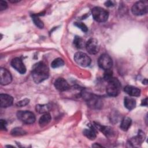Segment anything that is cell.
I'll list each match as a JSON object with an SVG mask.
<instances>
[{"label":"cell","instance_id":"obj_1","mask_svg":"<svg viewBox=\"0 0 148 148\" xmlns=\"http://www.w3.org/2000/svg\"><path fill=\"white\" fill-rule=\"evenodd\" d=\"M32 76L36 83H40L49 77V69L48 66L43 62L35 64L32 71Z\"/></svg>","mask_w":148,"mask_h":148},{"label":"cell","instance_id":"obj_2","mask_svg":"<svg viewBox=\"0 0 148 148\" xmlns=\"http://www.w3.org/2000/svg\"><path fill=\"white\" fill-rule=\"evenodd\" d=\"M121 84L119 80L115 77H112L108 81L106 91L108 95L110 97H116L120 92Z\"/></svg>","mask_w":148,"mask_h":148},{"label":"cell","instance_id":"obj_3","mask_svg":"<svg viewBox=\"0 0 148 148\" xmlns=\"http://www.w3.org/2000/svg\"><path fill=\"white\" fill-rule=\"evenodd\" d=\"M91 13L94 19L100 23L105 22L107 21L109 17L108 12L100 7H95L92 8Z\"/></svg>","mask_w":148,"mask_h":148},{"label":"cell","instance_id":"obj_4","mask_svg":"<svg viewBox=\"0 0 148 148\" xmlns=\"http://www.w3.org/2000/svg\"><path fill=\"white\" fill-rule=\"evenodd\" d=\"M147 2L145 1H139L133 5L131 11L134 15L142 16L147 13Z\"/></svg>","mask_w":148,"mask_h":148},{"label":"cell","instance_id":"obj_5","mask_svg":"<svg viewBox=\"0 0 148 148\" xmlns=\"http://www.w3.org/2000/svg\"><path fill=\"white\" fill-rule=\"evenodd\" d=\"M17 117L21 121L25 124H32L35 121V114L30 111H18L17 113Z\"/></svg>","mask_w":148,"mask_h":148},{"label":"cell","instance_id":"obj_6","mask_svg":"<svg viewBox=\"0 0 148 148\" xmlns=\"http://www.w3.org/2000/svg\"><path fill=\"white\" fill-rule=\"evenodd\" d=\"M75 62L82 67H87L91 64V60L89 56L83 52H77L74 56Z\"/></svg>","mask_w":148,"mask_h":148},{"label":"cell","instance_id":"obj_7","mask_svg":"<svg viewBox=\"0 0 148 148\" xmlns=\"http://www.w3.org/2000/svg\"><path fill=\"white\" fill-rule=\"evenodd\" d=\"M98 62L99 66L105 71L110 69L113 65V61L111 57L106 54H102L99 57Z\"/></svg>","mask_w":148,"mask_h":148},{"label":"cell","instance_id":"obj_8","mask_svg":"<svg viewBox=\"0 0 148 148\" xmlns=\"http://www.w3.org/2000/svg\"><path fill=\"white\" fill-rule=\"evenodd\" d=\"M86 48L87 51L90 54H97L99 50V46L98 40L94 38L90 39L86 43Z\"/></svg>","mask_w":148,"mask_h":148},{"label":"cell","instance_id":"obj_9","mask_svg":"<svg viewBox=\"0 0 148 148\" xmlns=\"http://www.w3.org/2000/svg\"><path fill=\"white\" fill-rule=\"evenodd\" d=\"M12 77L9 71L5 69L1 68L0 70V82L2 85H7L11 83Z\"/></svg>","mask_w":148,"mask_h":148},{"label":"cell","instance_id":"obj_10","mask_svg":"<svg viewBox=\"0 0 148 148\" xmlns=\"http://www.w3.org/2000/svg\"><path fill=\"white\" fill-rule=\"evenodd\" d=\"M12 66L17 72L21 74H24L26 72V68L22 60L19 58H14L11 61Z\"/></svg>","mask_w":148,"mask_h":148},{"label":"cell","instance_id":"obj_11","mask_svg":"<svg viewBox=\"0 0 148 148\" xmlns=\"http://www.w3.org/2000/svg\"><path fill=\"white\" fill-rule=\"evenodd\" d=\"M54 86L60 91H65L69 89L68 83L63 78H58L54 82Z\"/></svg>","mask_w":148,"mask_h":148},{"label":"cell","instance_id":"obj_12","mask_svg":"<svg viewBox=\"0 0 148 148\" xmlns=\"http://www.w3.org/2000/svg\"><path fill=\"white\" fill-rule=\"evenodd\" d=\"M13 98L8 94H1L0 95V105L2 108H7L13 104Z\"/></svg>","mask_w":148,"mask_h":148},{"label":"cell","instance_id":"obj_13","mask_svg":"<svg viewBox=\"0 0 148 148\" xmlns=\"http://www.w3.org/2000/svg\"><path fill=\"white\" fill-rule=\"evenodd\" d=\"M124 91L132 97H138L140 94V90L136 87L127 86L124 88Z\"/></svg>","mask_w":148,"mask_h":148},{"label":"cell","instance_id":"obj_14","mask_svg":"<svg viewBox=\"0 0 148 148\" xmlns=\"http://www.w3.org/2000/svg\"><path fill=\"white\" fill-rule=\"evenodd\" d=\"M124 104L127 109L131 110L135 108L136 106V101L133 98L126 97L124 99Z\"/></svg>","mask_w":148,"mask_h":148},{"label":"cell","instance_id":"obj_15","mask_svg":"<svg viewBox=\"0 0 148 148\" xmlns=\"http://www.w3.org/2000/svg\"><path fill=\"white\" fill-rule=\"evenodd\" d=\"M51 117L49 113H44L39 120V124L41 127H44L47 125L51 121Z\"/></svg>","mask_w":148,"mask_h":148},{"label":"cell","instance_id":"obj_16","mask_svg":"<svg viewBox=\"0 0 148 148\" xmlns=\"http://www.w3.org/2000/svg\"><path fill=\"white\" fill-rule=\"evenodd\" d=\"M97 126L98 127L99 129L103 133V134L107 136L108 138L109 137H112L113 136H114V132L113 131V130L109 127H105V126H101V125H97Z\"/></svg>","mask_w":148,"mask_h":148},{"label":"cell","instance_id":"obj_17","mask_svg":"<svg viewBox=\"0 0 148 148\" xmlns=\"http://www.w3.org/2000/svg\"><path fill=\"white\" fill-rule=\"evenodd\" d=\"M83 133L85 136L91 140H94L96 138V132L92 127L88 129H84Z\"/></svg>","mask_w":148,"mask_h":148},{"label":"cell","instance_id":"obj_18","mask_svg":"<svg viewBox=\"0 0 148 148\" xmlns=\"http://www.w3.org/2000/svg\"><path fill=\"white\" fill-rule=\"evenodd\" d=\"M131 123H132V120L130 117H124L123 119L120 124L121 129L124 131H127L130 127L131 125Z\"/></svg>","mask_w":148,"mask_h":148},{"label":"cell","instance_id":"obj_19","mask_svg":"<svg viewBox=\"0 0 148 148\" xmlns=\"http://www.w3.org/2000/svg\"><path fill=\"white\" fill-rule=\"evenodd\" d=\"M145 138V135L143 132L142 131H140L138 134L137 136L134 137L132 140H131V143H135V144H139L143 142Z\"/></svg>","mask_w":148,"mask_h":148},{"label":"cell","instance_id":"obj_20","mask_svg":"<svg viewBox=\"0 0 148 148\" xmlns=\"http://www.w3.org/2000/svg\"><path fill=\"white\" fill-rule=\"evenodd\" d=\"M73 44L77 49H82L86 46V43L84 40L79 36H75L73 39Z\"/></svg>","mask_w":148,"mask_h":148},{"label":"cell","instance_id":"obj_21","mask_svg":"<svg viewBox=\"0 0 148 148\" xmlns=\"http://www.w3.org/2000/svg\"><path fill=\"white\" fill-rule=\"evenodd\" d=\"M35 109L36 112H38L39 113H48V112L50 110L49 106L47 105H37L36 106Z\"/></svg>","mask_w":148,"mask_h":148},{"label":"cell","instance_id":"obj_22","mask_svg":"<svg viewBox=\"0 0 148 148\" xmlns=\"http://www.w3.org/2000/svg\"><path fill=\"white\" fill-rule=\"evenodd\" d=\"M64 65V61L62 58H57L54 59L51 64V66L53 68H59L63 66Z\"/></svg>","mask_w":148,"mask_h":148},{"label":"cell","instance_id":"obj_23","mask_svg":"<svg viewBox=\"0 0 148 148\" xmlns=\"http://www.w3.org/2000/svg\"><path fill=\"white\" fill-rule=\"evenodd\" d=\"M32 20L34 23V24H35V25L36 27H38L39 28H43L44 27V24L43 21L38 17V15H32Z\"/></svg>","mask_w":148,"mask_h":148},{"label":"cell","instance_id":"obj_24","mask_svg":"<svg viewBox=\"0 0 148 148\" xmlns=\"http://www.w3.org/2000/svg\"><path fill=\"white\" fill-rule=\"evenodd\" d=\"M26 134V132L21 128H13L11 131V134L13 136H21L25 135Z\"/></svg>","mask_w":148,"mask_h":148},{"label":"cell","instance_id":"obj_25","mask_svg":"<svg viewBox=\"0 0 148 148\" xmlns=\"http://www.w3.org/2000/svg\"><path fill=\"white\" fill-rule=\"evenodd\" d=\"M75 25L76 26L77 28H80L82 31L86 32L88 31V28L82 22H76L74 23Z\"/></svg>","mask_w":148,"mask_h":148},{"label":"cell","instance_id":"obj_26","mask_svg":"<svg viewBox=\"0 0 148 148\" xmlns=\"http://www.w3.org/2000/svg\"><path fill=\"white\" fill-rule=\"evenodd\" d=\"M112 77H113V76H112V72L110 71V69L106 70V72L104 73V79H105V80L108 82L110 79H112Z\"/></svg>","mask_w":148,"mask_h":148},{"label":"cell","instance_id":"obj_27","mask_svg":"<svg viewBox=\"0 0 148 148\" xmlns=\"http://www.w3.org/2000/svg\"><path fill=\"white\" fill-rule=\"evenodd\" d=\"M29 100L28 99L25 98V99H24L21 101H20L17 102V103H16V105L17 106H20V107L24 106L27 105L29 103Z\"/></svg>","mask_w":148,"mask_h":148},{"label":"cell","instance_id":"obj_28","mask_svg":"<svg viewBox=\"0 0 148 148\" xmlns=\"http://www.w3.org/2000/svg\"><path fill=\"white\" fill-rule=\"evenodd\" d=\"M8 8V4L7 3L4 1H0V10H5Z\"/></svg>","mask_w":148,"mask_h":148},{"label":"cell","instance_id":"obj_29","mask_svg":"<svg viewBox=\"0 0 148 148\" xmlns=\"http://www.w3.org/2000/svg\"><path fill=\"white\" fill-rule=\"evenodd\" d=\"M0 124H1V130H6V121L4 120H1Z\"/></svg>","mask_w":148,"mask_h":148},{"label":"cell","instance_id":"obj_30","mask_svg":"<svg viewBox=\"0 0 148 148\" xmlns=\"http://www.w3.org/2000/svg\"><path fill=\"white\" fill-rule=\"evenodd\" d=\"M105 5L107 7H112L114 5V2L112 1H108L105 3Z\"/></svg>","mask_w":148,"mask_h":148},{"label":"cell","instance_id":"obj_31","mask_svg":"<svg viewBox=\"0 0 148 148\" xmlns=\"http://www.w3.org/2000/svg\"><path fill=\"white\" fill-rule=\"evenodd\" d=\"M147 98H146L145 99H144L143 101H142V105H143V106H147Z\"/></svg>","mask_w":148,"mask_h":148},{"label":"cell","instance_id":"obj_32","mask_svg":"<svg viewBox=\"0 0 148 148\" xmlns=\"http://www.w3.org/2000/svg\"><path fill=\"white\" fill-rule=\"evenodd\" d=\"M10 2H12V3H16V2H19V1L18 0H17V1H16V0H10Z\"/></svg>","mask_w":148,"mask_h":148}]
</instances>
